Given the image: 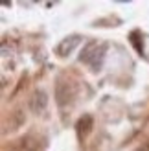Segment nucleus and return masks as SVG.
<instances>
[{"label": "nucleus", "mask_w": 149, "mask_h": 151, "mask_svg": "<svg viewBox=\"0 0 149 151\" xmlns=\"http://www.w3.org/2000/svg\"><path fill=\"white\" fill-rule=\"evenodd\" d=\"M76 96H77L76 83L70 81V79H64V78H59L57 79V85H55V101H57L59 107H66V105H70Z\"/></svg>", "instance_id": "obj_2"}, {"label": "nucleus", "mask_w": 149, "mask_h": 151, "mask_svg": "<svg viewBox=\"0 0 149 151\" xmlns=\"http://www.w3.org/2000/svg\"><path fill=\"white\" fill-rule=\"evenodd\" d=\"M79 42H81V35H68V37H64V39L57 44L55 54H57L59 57H66V55H70L72 52L79 46Z\"/></svg>", "instance_id": "obj_3"}, {"label": "nucleus", "mask_w": 149, "mask_h": 151, "mask_svg": "<svg viewBox=\"0 0 149 151\" xmlns=\"http://www.w3.org/2000/svg\"><path fill=\"white\" fill-rule=\"evenodd\" d=\"M136 151H149V140L147 142H142V146H140Z\"/></svg>", "instance_id": "obj_7"}, {"label": "nucleus", "mask_w": 149, "mask_h": 151, "mask_svg": "<svg viewBox=\"0 0 149 151\" xmlns=\"http://www.w3.org/2000/svg\"><path fill=\"white\" fill-rule=\"evenodd\" d=\"M92 127H94V120H92V116H90V114H83V116L77 120V124H76L77 138L83 140L85 137H88V133L92 131Z\"/></svg>", "instance_id": "obj_4"}, {"label": "nucleus", "mask_w": 149, "mask_h": 151, "mask_svg": "<svg viewBox=\"0 0 149 151\" xmlns=\"http://www.w3.org/2000/svg\"><path fill=\"white\" fill-rule=\"evenodd\" d=\"M129 41H131L133 46H135V50L142 55L144 54V42H142V35H140V32H133L129 35Z\"/></svg>", "instance_id": "obj_6"}, {"label": "nucleus", "mask_w": 149, "mask_h": 151, "mask_svg": "<svg viewBox=\"0 0 149 151\" xmlns=\"http://www.w3.org/2000/svg\"><path fill=\"white\" fill-rule=\"evenodd\" d=\"M107 52V44H98L96 41H88L85 44L83 52L79 55L81 63H88L92 66V70H100V65L103 61V55Z\"/></svg>", "instance_id": "obj_1"}, {"label": "nucleus", "mask_w": 149, "mask_h": 151, "mask_svg": "<svg viewBox=\"0 0 149 151\" xmlns=\"http://www.w3.org/2000/svg\"><path fill=\"white\" fill-rule=\"evenodd\" d=\"M46 105H48V96L44 90H35L33 96H32V100H29V107H32L33 112H42L44 109H46Z\"/></svg>", "instance_id": "obj_5"}]
</instances>
